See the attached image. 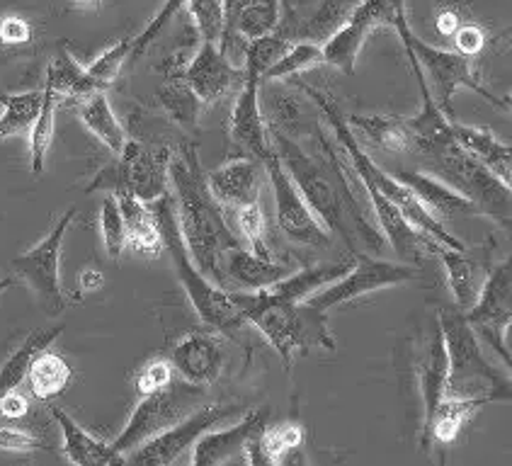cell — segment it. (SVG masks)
<instances>
[{"mask_svg": "<svg viewBox=\"0 0 512 466\" xmlns=\"http://www.w3.org/2000/svg\"><path fill=\"white\" fill-rule=\"evenodd\" d=\"M270 139L289 178L299 187L301 197L314 209L321 224L343 238L352 255H379L386 248L384 233L372 226L369 214H364L362 204L357 202L352 192V168L343 151H335V146H331V136L318 127V153H309L294 136L275 127H270Z\"/></svg>", "mask_w": 512, "mask_h": 466, "instance_id": "1", "label": "cell"}, {"mask_svg": "<svg viewBox=\"0 0 512 466\" xmlns=\"http://www.w3.org/2000/svg\"><path fill=\"white\" fill-rule=\"evenodd\" d=\"M168 180L175 190V212L190 255L204 275L221 282V255L241 243L231 233L221 204L209 190L195 146L182 144L170 153Z\"/></svg>", "mask_w": 512, "mask_h": 466, "instance_id": "2", "label": "cell"}, {"mask_svg": "<svg viewBox=\"0 0 512 466\" xmlns=\"http://www.w3.org/2000/svg\"><path fill=\"white\" fill-rule=\"evenodd\" d=\"M231 299L250 326L265 335L287 367H292L304 352L335 350L328 314L306 301L282 299L267 287L255 292H231Z\"/></svg>", "mask_w": 512, "mask_h": 466, "instance_id": "3", "label": "cell"}, {"mask_svg": "<svg viewBox=\"0 0 512 466\" xmlns=\"http://www.w3.org/2000/svg\"><path fill=\"white\" fill-rule=\"evenodd\" d=\"M151 207L153 212H156L158 224H161L163 248L170 253L175 275H178L192 309L197 311L199 321H202L209 331H216L233 340H241L250 323L243 318L241 311H238V306L233 304L229 289L214 284L202 270H199L195 258L190 255L185 238H182L175 202L170 200V195H166L161 197V200L151 202Z\"/></svg>", "mask_w": 512, "mask_h": 466, "instance_id": "4", "label": "cell"}, {"mask_svg": "<svg viewBox=\"0 0 512 466\" xmlns=\"http://www.w3.org/2000/svg\"><path fill=\"white\" fill-rule=\"evenodd\" d=\"M447 345V394L488 403H512V377L483 352L479 333L459 306L437 311Z\"/></svg>", "mask_w": 512, "mask_h": 466, "instance_id": "5", "label": "cell"}, {"mask_svg": "<svg viewBox=\"0 0 512 466\" xmlns=\"http://www.w3.org/2000/svg\"><path fill=\"white\" fill-rule=\"evenodd\" d=\"M420 156L425 158L428 173L437 175L464 197H469L481 214H488L500 226L512 229V192L469 151H464L454 136L423 151Z\"/></svg>", "mask_w": 512, "mask_h": 466, "instance_id": "6", "label": "cell"}, {"mask_svg": "<svg viewBox=\"0 0 512 466\" xmlns=\"http://www.w3.org/2000/svg\"><path fill=\"white\" fill-rule=\"evenodd\" d=\"M394 27H396L398 37H401L403 47H406L415 56V61H418L420 68H423L425 78L430 81L432 98L437 100V105H440L449 117H454L452 115V100H454V95H457L459 88L474 90L476 95H481V98L491 102V105L508 110L505 100H498L496 95H493L491 90L481 83V78L476 76L474 59L459 54V51H447V49L432 47V44L423 42V39H420L418 34L411 30V25H408V15H406V3L398 8Z\"/></svg>", "mask_w": 512, "mask_h": 466, "instance_id": "7", "label": "cell"}, {"mask_svg": "<svg viewBox=\"0 0 512 466\" xmlns=\"http://www.w3.org/2000/svg\"><path fill=\"white\" fill-rule=\"evenodd\" d=\"M204 399H207V386L190 384L185 379L168 384L161 391L141 396L139 406L134 408L132 418L127 420V425L117 435V440L112 442V447L127 457L129 452L144 445L153 435L173 428L190 413H195V408L202 406Z\"/></svg>", "mask_w": 512, "mask_h": 466, "instance_id": "8", "label": "cell"}, {"mask_svg": "<svg viewBox=\"0 0 512 466\" xmlns=\"http://www.w3.org/2000/svg\"><path fill=\"white\" fill-rule=\"evenodd\" d=\"M170 151H156L136 139H127L117 161L95 175L85 192L105 190L110 195L127 192L136 200L151 204L168 195Z\"/></svg>", "mask_w": 512, "mask_h": 466, "instance_id": "9", "label": "cell"}, {"mask_svg": "<svg viewBox=\"0 0 512 466\" xmlns=\"http://www.w3.org/2000/svg\"><path fill=\"white\" fill-rule=\"evenodd\" d=\"M418 277L420 272L413 265L391 263V260H381L372 253H357L350 270L335 282L326 284V287L311 294L306 299V304L316 306L318 311H326L328 314V311L338 309V306L347 304V301L367 297V294L381 292V289L398 287V284L415 282Z\"/></svg>", "mask_w": 512, "mask_h": 466, "instance_id": "10", "label": "cell"}, {"mask_svg": "<svg viewBox=\"0 0 512 466\" xmlns=\"http://www.w3.org/2000/svg\"><path fill=\"white\" fill-rule=\"evenodd\" d=\"M401 5L403 0H360L321 44L326 64L352 76L367 39L379 27H394Z\"/></svg>", "mask_w": 512, "mask_h": 466, "instance_id": "11", "label": "cell"}, {"mask_svg": "<svg viewBox=\"0 0 512 466\" xmlns=\"http://www.w3.org/2000/svg\"><path fill=\"white\" fill-rule=\"evenodd\" d=\"M265 173L267 183L272 187V197H275V217L277 226L284 236L292 243L309 248H328L333 241V233L321 224V219L316 217L314 209L306 204L301 197L299 187L294 185V180L289 178L287 168L282 166L277 151H272L265 158Z\"/></svg>", "mask_w": 512, "mask_h": 466, "instance_id": "12", "label": "cell"}, {"mask_svg": "<svg viewBox=\"0 0 512 466\" xmlns=\"http://www.w3.org/2000/svg\"><path fill=\"white\" fill-rule=\"evenodd\" d=\"M76 219V207L66 209L54 229L47 233L44 241L17 255L13 260V270L34 289L39 301L51 311L59 314L64 309V289H61V250H64V238Z\"/></svg>", "mask_w": 512, "mask_h": 466, "instance_id": "13", "label": "cell"}, {"mask_svg": "<svg viewBox=\"0 0 512 466\" xmlns=\"http://www.w3.org/2000/svg\"><path fill=\"white\" fill-rule=\"evenodd\" d=\"M236 413V406H199L195 413H190L185 420H180L173 428L163 430V433L153 435L144 445L136 447L134 452L127 454V464H144V466H168L190 450L192 445L202 437L207 430L216 428L224 423L226 418Z\"/></svg>", "mask_w": 512, "mask_h": 466, "instance_id": "14", "label": "cell"}, {"mask_svg": "<svg viewBox=\"0 0 512 466\" xmlns=\"http://www.w3.org/2000/svg\"><path fill=\"white\" fill-rule=\"evenodd\" d=\"M260 88H263V73L246 68L241 93L231 107V141L241 156L265 161L275 149H272L270 124L260 107Z\"/></svg>", "mask_w": 512, "mask_h": 466, "instance_id": "15", "label": "cell"}, {"mask_svg": "<svg viewBox=\"0 0 512 466\" xmlns=\"http://www.w3.org/2000/svg\"><path fill=\"white\" fill-rule=\"evenodd\" d=\"M512 316V255L488 272L474 309L466 311L474 331L491 350H500V333Z\"/></svg>", "mask_w": 512, "mask_h": 466, "instance_id": "16", "label": "cell"}, {"mask_svg": "<svg viewBox=\"0 0 512 466\" xmlns=\"http://www.w3.org/2000/svg\"><path fill=\"white\" fill-rule=\"evenodd\" d=\"M243 76H246V71H238L229 56L219 49V44L202 42L180 78L195 90L202 105H214V102L226 98L233 83L243 81Z\"/></svg>", "mask_w": 512, "mask_h": 466, "instance_id": "17", "label": "cell"}, {"mask_svg": "<svg viewBox=\"0 0 512 466\" xmlns=\"http://www.w3.org/2000/svg\"><path fill=\"white\" fill-rule=\"evenodd\" d=\"M170 362L180 379L197 386H212L224 372L226 352L216 333L195 331L182 335L170 350Z\"/></svg>", "mask_w": 512, "mask_h": 466, "instance_id": "18", "label": "cell"}, {"mask_svg": "<svg viewBox=\"0 0 512 466\" xmlns=\"http://www.w3.org/2000/svg\"><path fill=\"white\" fill-rule=\"evenodd\" d=\"M425 248L445 267L447 287L452 292L454 306H459L462 311L474 309V304L481 297L483 284H486L488 267L481 260H476L466 248H449L445 243L432 241L430 236H425Z\"/></svg>", "mask_w": 512, "mask_h": 466, "instance_id": "19", "label": "cell"}, {"mask_svg": "<svg viewBox=\"0 0 512 466\" xmlns=\"http://www.w3.org/2000/svg\"><path fill=\"white\" fill-rule=\"evenodd\" d=\"M265 178V163L260 158L238 156L212 170L207 175V185L221 207L238 209L243 204L260 200Z\"/></svg>", "mask_w": 512, "mask_h": 466, "instance_id": "20", "label": "cell"}, {"mask_svg": "<svg viewBox=\"0 0 512 466\" xmlns=\"http://www.w3.org/2000/svg\"><path fill=\"white\" fill-rule=\"evenodd\" d=\"M267 425L265 408H255L238 420L236 425L224 430H207L199 440L192 445V464L197 466H216L224 464L229 459L243 454L248 442L260 433Z\"/></svg>", "mask_w": 512, "mask_h": 466, "instance_id": "21", "label": "cell"}, {"mask_svg": "<svg viewBox=\"0 0 512 466\" xmlns=\"http://www.w3.org/2000/svg\"><path fill=\"white\" fill-rule=\"evenodd\" d=\"M289 270L277 260H267L255 255L253 250H246L241 246L226 250L221 255V282L231 284L236 292H255V289L272 287L287 277Z\"/></svg>", "mask_w": 512, "mask_h": 466, "instance_id": "22", "label": "cell"}, {"mask_svg": "<svg viewBox=\"0 0 512 466\" xmlns=\"http://www.w3.org/2000/svg\"><path fill=\"white\" fill-rule=\"evenodd\" d=\"M394 175L401 183L411 187L413 195L423 202V207L440 221L462 217V214H481L479 207L469 197H464L462 192L454 190L452 185H447L437 175L420 173V170H396Z\"/></svg>", "mask_w": 512, "mask_h": 466, "instance_id": "23", "label": "cell"}, {"mask_svg": "<svg viewBox=\"0 0 512 466\" xmlns=\"http://www.w3.org/2000/svg\"><path fill=\"white\" fill-rule=\"evenodd\" d=\"M51 416L59 423L61 435H64V454L71 464L78 466H115L127 464V457L119 454L112 442L100 440V437L85 433L81 425L76 423L61 408H51Z\"/></svg>", "mask_w": 512, "mask_h": 466, "instance_id": "24", "label": "cell"}, {"mask_svg": "<svg viewBox=\"0 0 512 466\" xmlns=\"http://www.w3.org/2000/svg\"><path fill=\"white\" fill-rule=\"evenodd\" d=\"M447 367L449 365H447L445 335H442L440 323L435 321V326H432L430 333L425 335L423 352H420V362H418L420 396H423V408H425L423 423L432 416L437 403L447 396Z\"/></svg>", "mask_w": 512, "mask_h": 466, "instance_id": "25", "label": "cell"}, {"mask_svg": "<svg viewBox=\"0 0 512 466\" xmlns=\"http://www.w3.org/2000/svg\"><path fill=\"white\" fill-rule=\"evenodd\" d=\"M452 129L459 146L483 163L512 192V146L500 141L491 129L469 127V124H459L457 119L452 122Z\"/></svg>", "mask_w": 512, "mask_h": 466, "instance_id": "26", "label": "cell"}, {"mask_svg": "<svg viewBox=\"0 0 512 466\" xmlns=\"http://www.w3.org/2000/svg\"><path fill=\"white\" fill-rule=\"evenodd\" d=\"M347 124L364 144L386 153L413 151V136L408 122L394 115H345Z\"/></svg>", "mask_w": 512, "mask_h": 466, "instance_id": "27", "label": "cell"}, {"mask_svg": "<svg viewBox=\"0 0 512 466\" xmlns=\"http://www.w3.org/2000/svg\"><path fill=\"white\" fill-rule=\"evenodd\" d=\"M124 226H127V246L144 255H156L163 248V233L151 204L136 200L127 192H117Z\"/></svg>", "mask_w": 512, "mask_h": 466, "instance_id": "28", "label": "cell"}, {"mask_svg": "<svg viewBox=\"0 0 512 466\" xmlns=\"http://www.w3.org/2000/svg\"><path fill=\"white\" fill-rule=\"evenodd\" d=\"M301 445H304V428L299 423L265 425L248 442V447L243 450V459L248 464H282Z\"/></svg>", "mask_w": 512, "mask_h": 466, "instance_id": "29", "label": "cell"}, {"mask_svg": "<svg viewBox=\"0 0 512 466\" xmlns=\"http://www.w3.org/2000/svg\"><path fill=\"white\" fill-rule=\"evenodd\" d=\"M78 117H81L83 127L88 129L107 151L115 153V156L122 153L124 144H127V132H124L122 122H119L115 110H112L105 90H98V93L88 95V98H81Z\"/></svg>", "mask_w": 512, "mask_h": 466, "instance_id": "30", "label": "cell"}, {"mask_svg": "<svg viewBox=\"0 0 512 466\" xmlns=\"http://www.w3.org/2000/svg\"><path fill=\"white\" fill-rule=\"evenodd\" d=\"M481 408H486V403L476 399H462V396H445L437 408L432 411V416L425 420V437L428 442H437V445H452L457 440L459 433L474 413H479Z\"/></svg>", "mask_w": 512, "mask_h": 466, "instance_id": "31", "label": "cell"}, {"mask_svg": "<svg viewBox=\"0 0 512 466\" xmlns=\"http://www.w3.org/2000/svg\"><path fill=\"white\" fill-rule=\"evenodd\" d=\"M44 83L54 88L59 98H88V95L98 93V90H107L66 49H59V54L49 61Z\"/></svg>", "mask_w": 512, "mask_h": 466, "instance_id": "32", "label": "cell"}, {"mask_svg": "<svg viewBox=\"0 0 512 466\" xmlns=\"http://www.w3.org/2000/svg\"><path fill=\"white\" fill-rule=\"evenodd\" d=\"M282 3L284 0H246V5L238 10L233 30L221 39L219 49H224L231 39L250 42L275 32L282 22Z\"/></svg>", "mask_w": 512, "mask_h": 466, "instance_id": "33", "label": "cell"}, {"mask_svg": "<svg viewBox=\"0 0 512 466\" xmlns=\"http://www.w3.org/2000/svg\"><path fill=\"white\" fill-rule=\"evenodd\" d=\"M73 369L61 355L51 352L49 348L37 352L34 360L27 369V384H30L32 394L39 401H51L54 396L64 394L66 386L71 384Z\"/></svg>", "mask_w": 512, "mask_h": 466, "instance_id": "34", "label": "cell"}, {"mask_svg": "<svg viewBox=\"0 0 512 466\" xmlns=\"http://www.w3.org/2000/svg\"><path fill=\"white\" fill-rule=\"evenodd\" d=\"M59 335H61V328H47V331H39L37 328V331L27 335L25 343H22L13 355L3 362V367H0V399H3L8 391L20 389L22 382L27 379V369H30V362L34 360V355L47 350Z\"/></svg>", "mask_w": 512, "mask_h": 466, "instance_id": "35", "label": "cell"}, {"mask_svg": "<svg viewBox=\"0 0 512 466\" xmlns=\"http://www.w3.org/2000/svg\"><path fill=\"white\" fill-rule=\"evenodd\" d=\"M352 263H333V265H321V267H306V270L289 272L287 277H282L280 282H275L272 287H267L270 292H275L277 297L289 299V301H306L311 294L318 292L321 287L331 284L343 277L350 270Z\"/></svg>", "mask_w": 512, "mask_h": 466, "instance_id": "36", "label": "cell"}, {"mask_svg": "<svg viewBox=\"0 0 512 466\" xmlns=\"http://www.w3.org/2000/svg\"><path fill=\"white\" fill-rule=\"evenodd\" d=\"M42 100L44 88L25 90V93L0 98V105H3V112H0V141L13 134L27 132L34 119H37L39 110H42Z\"/></svg>", "mask_w": 512, "mask_h": 466, "instance_id": "37", "label": "cell"}, {"mask_svg": "<svg viewBox=\"0 0 512 466\" xmlns=\"http://www.w3.org/2000/svg\"><path fill=\"white\" fill-rule=\"evenodd\" d=\"M56 102L59 95L54 88L44 83V100L42 110L30 127V166L34 175H42L47 166V153L51 149V139H54V122H56Z\"/></svg>", "mask_w": 512, "mask_h": 466, "instance_id": "38", "label": "cell"}, {"mask_svg": "<svg viewBox=\"0 0 512 466\" xmlns=\"http://www.w3.org/2000/svg\"><path fill=\"white\" fill-rule=\"evenodd\" d=\"M158 102H161L163 112L173 119L182 129L197 127L199 110H202V100L197 98L195 90L185 81H170L158 88Z\"/></svg>", "mask_w": 512, "mask_h": 466, "instance_id": "39", "label": "cell"}, {"mask_svg": "<svg viewBox=\"0 0 512 466\" xmlns=\"http://www.w3.org/2000/svg\"><path fill=\"white\" fill-rule=\"evenodd\" d=\"M321 64H326L321 44L311 42V39L309 42H297L284 51L280 59L263 73V85L272 81H284V78H294L299 76V73L311 71V68Z\"/></svg>", "mask_w": 512, "mask_h": 466, "instance_id": "40", "label": "cell"}, {"mask_svg": "<svg viewBox=\"0 0 512 466\" xmlns=\"http://www.w3.org/2000/svg\"><path fill=\"white\" fill-rule=\"evenodd\" d=\"M100 236H102V246H105L107 258L110 260L122 258L124 248H127V226H124L122 209H119V202L115 195H107L105 200H102Z\"/></svg>", "mask_w": 512, "mask_h": 466, "instance_id": "41", "label": "cell"}, {"mask_svg": "<svg viewBox=\"0 0 512 466\" xmlns=\"http://www.w3.org/2000/svg\"><path fill=\"white\" fill-rule=\"evenodd\" d=\"M187 10H190L202 42L221 44L226 32L224 0H187Z\"/></svg>", "mask_w": 512, "mask_h": 466, "instance_id": "42", "label": "cell"}, {"mask_svg": "<svg viewBox=\"0 0 512 466\" xmlns=\"http://www.w3.org/2000/svg\"><path fill=\"white\" fill-rule=\"evenodd\" d=\"M236 226L238 233L243 236V241L248 243V250H253L255 255L267 260L272 258V250L265 241V214H263V204L260 200L243 204V207L236 209Z\"/></svg>", "mask_w": 512, "mask_h": 466, "instance_id": "43", "label": "cell"}, {"mask_svg": "<svg viewBox=\"0 0 512 466\" xmlns=\"http://www.w3.org/2000/svg\"><path fill=\"white\" fill-rule=\"evenodd\" d=\"M292 47V39L284 37V34H265V37L250 39L246 44V51H243V59H246V68L250 71L265 73L267 68L275 64L277 59Z\"/></svg>", "mask_w": 512, "mask_h": 466, "instance_id": "44", "label": "cell"}, {"mask_svg": "<svg viewBox=\"0 0 512 466\" xmlns=\"http://www.w3.org/2000/svg\"><path fill=\"white\" fill-rule=\"evenodd\" d=\"M132 47H134V37L122 39V42L112 44L110 49H105L98 59H93V64L85 66V71L95 78L100 85H110L117 78V73L122 71L124 61L132 56Z\"/></svg>", "mask_w": 512, "mask_h": 466, "instance_id": "45", "label": "cell"}, {"mask_svg": "<svg viewBox=\"0 0 512 466\" xmlns=\"http://www.w3.org/2000/svg\"><path fill=\"white\" fill-rule=\"evenodd\" d=\"M175 382V367L173 362L166 360V357H156V360L146 362L144 367L136 374L134 386L141 396L153 394V391L166 389L168 384Z\"/></svg>", "mask_w": 512, "mask_h": 466, "instance_id": "46", "label": "cell"}, {"mask_svg": "<svg viewBox=\"0 0 512 466\" xmlns=\"http://www.w3.org/2000/svg\"><path fill=\"white\" fill-rule=\"evenodd\" d=\"M182 5H187V0H166V5H163V8L158 10V15L144 27V32H141L139 37H134L132 56H141L146 49L151 47L153 39L163 32V27H166L170 20H175V15L180 13Z\"/></svg>", "mask_w": 512, "mask_h": 466, "instance_id": "47", "label": "cell"}, {"mask_svg": "<svg viewBox=\"0 0 512 466\" xmlns=\"http://www.w3.org/2000/svg\"><path fill=\"white\" fill-rule=\"evenodd\" d=\"M44 442L30 430L15 428V425H0V450L3 452H34L42 450Z\"/></svg>", "mask_w": 512, "mask_h": 466, "instance_id": "48", "label": "cell"}, {"mask_svg": "<svg viewBox=\"0 0 512 466\" xmlns=\"http://www.w3.org/2000/svg\"><path fill=\"white\" fill-rule=\"evenodd\" d=\"M454 44H457L459 54L469 56V59H476L481 56V51L486 49L488 44V34L481 25H474V22H466L454 34Z\"/></svg>", "mask_w": 512, "mask_h": 466, "instance_id": "49", "label": "cell"}, {"mask_svg": "<svg viewBox=\"0 0 512 466\" xmlns=\"http://www.w3.org/2000/svg\"><path fill=\"white\" fill-rule=\"evenodd\" d=\"M32 39L30 22L17 15H8L0 20V42L3 44H27Z\"/></svg>", "mask_w": 512, "mask_h": 466, "instance_id": "50", "label": "cell"}, {"mask_svg": "<svg viewBox=\"0 0 512 466\" xmlns=\"http://www.w3.org/2000/svg\"><path fill=\"white\" fill-rule=\"evenodd\" d=\"M30 413V401L20 394V391L13 389L0 399V418L5 420H20Z\"/></svg>", "mask_w": 512, "mask_h": 466, "instance_id": "51", "label": "cell"}, {"mask_svg": "<svg viewBox=\"0 0 512 466\" xmlns=\"http://www.w3.org/2000/svg\"><path fill=\"white\" fill-rule=\"evenodd\" d=\"M462 25H464L462 17H459L457 10H452V8L440 10L435 17V30H437V34H442V37H454Z\"/></svg>", "mask_w": 512, "mask_h": 466, "instance_id": "52", "label": "cell"}, {"mask_svg": "<svg viewBox=\"0 0 512 466\" xmlns=\"http://www.w3.org/2000/svg\"><path fill=\"white\" fill-rule=\"evenodd\" d=\"M496 355L500 357V362H503L505 369H508L512 377V316L505 321L503 333H500V350Z\"/></svg>", "mask_w": 512, "mask_h": 466, "instance_id": "53", "label": "cell"}, {"mask_svg": "<svg viewBox=\"0 0 512 466\" xmlns=\"http://www.w3.org/2000/svg\"><path fill=\"white\" fill-rule=\"evenodd\" d=\"M81 289L85 294H93L102 289V284H105V277H102L100 270H93V267H88V270L81 272Z\"/></svg>", "mask_w": 512, "mask_h": 466, "instance_id": "54", "label": "cell"}, {"mask_svg": "<svg viewBox=\"0 0 512 466\" xmlns=\"http://www.w3.org/2000/svg\"><path fill=\"white\" fill-rule=\"evenodd\" d=\"M243 5H246V0H224V8H226V32H224V37L233 30V22H236L238 10H241Z\"/></svg>", "mask_w": 512, "mask_h": 466, "instance_id": "55", "label": "cell"}, {"mask_svg": "<svg viewBox=\"0 0 512 466\" xmlns=\"http://www.w3.org/2000/svg\"><path fill=\"white\" fill-rule=\"evenodd\" d=\"M76 3H78V5H98L100 0H76Z\"/></svg>", "mask_w": 512, "mask_h": 466, "instance_id": "56", "label": "cell"}, {"mask_svg": "<svg viewBox=\"0 0 512 466\" xmlns=\"http://www.w3.org/2000/svg\"><path fill=\"white\" fill-rule=\"evenodd\" d=\"M505 105H508V110L512 112V93L508 95V98H505Z\"/></svg>", "mask_w": 512, "mask_h": 466, "instance_id": "57", "label": "cell"}, {"mask_svg": "<svg viewBox=\"0 0 512 466\" xmlns=\"http://www.w3.org/2000/svg\"><path fill=\"white\" fill-rule=\"evenodd\" d=\"M10 287V280H3L0 282V292H3V289H8Z\"/></svg>", "mask_w": 512, "mask_h": 466, "instance_id": "58", "label": "cell"}]
</instances>
